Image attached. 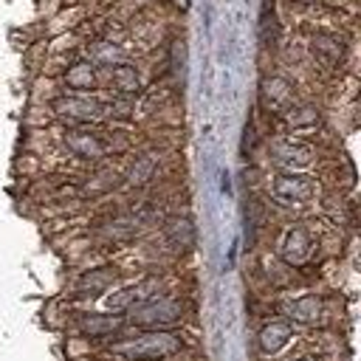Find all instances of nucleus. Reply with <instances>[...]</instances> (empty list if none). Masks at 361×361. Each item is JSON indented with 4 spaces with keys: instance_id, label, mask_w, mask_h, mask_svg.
I'll return each mask as SVG.
<instances>
[{
    "instance_id": "obj_1",
    "label": "nucleus",
    "mask_w": 361,
    "mask_h": 361,
    "mask_svg": "<svg viewBox=\"0 0 361 361\" xmlns=\"http://www.w3.org/2000/svg\"><path fill=\"white\" fill-rule=\"evenodd\" d=\"M180 347H183V341L178 333L147 330V333H135V336H124V338L113 341L110 353L116 358H124V361H158V358L180 353Z\"/></svg>"
},
{
    "instance_id": "obj_2",
    "label": "nucleus",
    "mask_w": 361,
    "mask_h": 361,
    "mask_svg": "<svg viewBox=\"0 0 361 361\" xmlns=\"http://www.w3.org/2000/svg\"><path fill=\"white\" fill-rule=\"evenodd\" d=\"M127 313V322L138 324V327H172L183 319V302L175 299V296H164V293H155L138 305H133Z\"/></svg>"
},
{
    "instance_id": "obj_3",
    "label": "nucleus",
    "mask_w": 361,
    "mask_h": 361,
    "mask_svg": "<svg viewBox=\"0 0 361 361\" xmlns=\"http://www.w3.org/2000/svg\"><path fill=\"white\" fill-rule=\"evenodd\" d=\"M54 110L56 116L68 118V121H99L104 116V104L99 99H90V96H59L54 102Z\"/></svg>"
},
{
    "instance_id": "obj_4",
    "label": "nucleus",
    "mask_w": 361,
    "mask_h": 361,
    "mask_svg": "<svg viewBox=\"0 0 361 361\" xmlns=\"http://www.w3.org/2000/svg\"><path fill=\"white\" fill-rule=\"evenodd\" d=\"M274 195L285 203H302L316 195V183L296 172H279L274 178Z\"/></svg>"
},
{
    "instance_id": "obj_5",
    "label": "nucleus",
    "mask_w": 361,
    "mask_h": 361,
    "mask_svg": "<svg viewBox=\"0 0 361 361\" xmlns=\"http://www.w3.org/2000/svg\"><path fill=\"white\" fill-rule=\"evenodd\" d=\"M271 155L285 169H305L313 164V149L302 141H293V138H276L271 144Z\"/></svg>"
},
{
    "instance_id": "obj_6",
    "label": "nucleus",
    "mask_w": 361,
    "mask_h": 361,
    "mask_svg": "<svg viewBox=\"0 0 361 361\" xmlns=\"http://www.w3.org/2000/svg\"><path fill=\"white\" fill-rule=\"evenodd\" d=\"M313 254V237L305 226H293L285 231V240H282V259L290 262V265H305Z\"/></svg>"
},
{
    "instance_id": "obj_7",
    "label": "nucleus",
    "mask_w": 361,
    "mask_h": 361,
    "mask_svg": "<svg viewBox=\"0 0 361 361\" xmlns=\"http://www.w3.org/2000/svg\"><path fill=\"white\" fill-rule=\"evenodd\" d=\"M290 336H293V324L288 319H268L257 333V344L265 355H274L290 341Z\"/></svg>"
},
{
    "instance_id": "obj_8",
    "label": "nucleus",
    "mask_w": 361,
    "mask_h": 361,
    "mask_svg": "<svg viewBox=\"0 0 361 361\" xmlns=\"http://www.w3.org/2000/svg\"><path fill=\"white\" fill-rule=\"evenodd\" d=\"M65 147L79 155V158H87V161H96L107 152V144L96 135V133H87V130H71L65 135Z\"/></svg>"
},
{
    "instance_id": "obj_9",
    "label": "nucleus",
    "mask_w": 361,
    "mask_h": 361,
    "mask_svg": "<svg viewBox=\"0 0 361 361\" xmlns=\"http://www.w3.org/2000/svg\"><path fill=\"white\" fill-rule=\"evenodd\" d=\"M155 293H158L155 279H144L138 285H130V288H121V290L110 293L107 296V307L110 310H130L133 305H138V302H144V299H149Z\"/></svg>"
},
{
    "instance_id": "obj_10",
    "label": "nucleus",
    "mask_w": 361,
    "mask_h": 361,
    "mask_svg": "<svg viewBox=\"0 0 361 361\" xmlns=\"http://www.w3.org/2000/svg\"><path fill=\"white\" fill-rule=\"evenodd\" d=\"M310 54H313L322 65L336 68V65L344 59V39L336 37V34L322 31V34H316V37L310 39Z\"/></svg>"
},
{
    "instance_id": "obj_11",
    "label": "nucleus",
    "mask_w": 361,
    "mask_h": 361,
    "mask_svg": "<svg viewBox=\"0 0 361 361\" xmlns=\"http://www.w3.org/2000/svg\"><path fill=\"white\" fill-rule=\"evenodd\" d=\"M124 319L113 316V313H82L76 319V330L85 336H110V333H121Z\"/></svg>"
},
{
    "instance_id": "obj_12",
    "label": "nucleus",
    "mask_w": 361,
    "mask_h": 361,
    "mask_svg": "<svg viewBox=\"0 0 361 361\" xmlns=\"http://www.w3.org/2000/svg\"><path fill=\"white\" fill-rule=\"evenodd\" d=\"M322 310H324V305H322V299L319 296H299V299H293V302H288L285 305V316H288V322H299V324H316L319 319H322Z\"/></svg>"
},
{
    "instance_id": "obj_13",
    "label": "nucleus",
    "mask_w": 361,
    "mask_h": 361,
    "mask_svg": "<svg viewBox=\"0 0 361 361\" xmlns=\"http://www.w3.org/2000/svg\"><path fill=\"white\" fill-rule=\"evenodd\" d=\"M166 240H169L178 251L192 248V243H195V226H192V220H189V217H172V220L166 223Z\"/></svg>"
},
{
    "instance_id": "obj_14",
    "label": "nucleus",
    "mask_w": 361,
    "mask_h": 361,
    "mask_svg": "<svg viewBox=\"0 0 361 361\" xmlns=\"http://www.w3.org/2000/svg\"><path fill=\"white\" fill-rule=\"evenodd\" d=\"M113 279H116V271L110 268V265H104V268H93V271H87L82 279H79V293H102L107 285H113Z\"/></svg>"
},
{
    "instance_id": "obj_15",
    "label": "nucleus",
    "mask_w": 361,
    "mask_h": 361,
    "mask_svg": "<svg viewBox=\"0 0 361 361\" xmlns=\"http://www.w3.org/2000/svg\"><path fill=\"white\" fill-rule=\"evenodd\" d=\"M65 85L73 90H90L96 85V68L90 62H73L65 71Z\"/></svg>"
},
{
    "instance_id": "obj_16",
    "label": "nucleus",
    "mask_w": 361,
    "mask_h": 361,
    "mask_svg": "<svg viewBox=\"0 0 361 361\" xmlns=\"http://www.w3.org/2000/svg\"><path fill=\"white\" fill-rule=\"evenodd\" d=\"M262 99H265L268 107H274V110L288 107V102H290V85H288L285 79H279V76H271V79L262 82Z\"/></svg>"
},
{
    "instance_id": "obj_17",
    "label": "nucleus",
    "mask_w": 361,
    "mask_h": 361,
    "mask_svg": "<svg viewBox=\"0 0 361 361\" xmlns=\"http://www.w3.org/2000/svg\"><path fill=\"white\" fill-rule=\"evenodd\" d=\"M110 79H113V87H116L118 93H124V96L135 93V90H138V85H141V79H138V71H135L133 65H127V62H121V65H113V73H110Z\"/></svg>"
},
{
    "instance_id": "obj_18",
    "label": "nucleus",
    "mask_w": 361,
    "mask_h": 361,
    "mask_svg": "<svg viewBox=\"0 0 361 361\" xmlns=\"http://www.w3.org/2000/svg\"><path fill=\"white\" fill-rule=\"evenodd\" d=\"M316 121H319V113H316V107H310V104L293 107V110L288 113V118H285V124H288L290 130H307V127H316Z\"/></svg>"
},
{
    "instance_id": "obj_19",
    "label": "nucleus",
    "mask_w": 361,
    "mask_h": 361,
    "mask_svg": "<svg viewBox=\"0 0 361 361\" xmlns=\"http://www.w3.org/2000/svg\"><path fill=\"white\" fill-rule=\"evenodd\" d=\"M93 56H96V62H104V65H121L124 62L121 51L116 45H110V42H96L93 45Z\"/></svg>"
},
{
    "instance_id": "obj_20",
    "label": "nucleus",
    "mask_w": 361,
    "mask_h": 361,
    "mask_svg": "<svg viewBox=\"0 0 361 361\" xmlns=\"http://www.w3.org/2000/svg\"><path fill=\"white\" fill-rule=\"evenodd\" d=\"M152 172H155V158H152V155H147V158H141V161L133 166L130 180H133V183H144V180H149V178H152Z\"/></svg>"
},
{
    "instance_id": "obj_21",
    "label": "nucleus",
    "mask_w": 361,
    "mask_h": 361,
    "mask_svg": "<svg viewBox=\"0 0 361 361\" xmlns=\"http://www.w3.org/2000/svg\"><path fill=\"white\" fill-rule=\"evenodd\" d=\"M293 3H302V6H310L313 0H293Z\"/></svg>"
},
{
    "instance_id": "obj_22",
    "label": "nucleus",
    "mask_w": 361,
    "mask_h": 361,
    "mask_svg": "<svg viewBox=\"0 0 361 361\" xmlns=\"http://www.w3.org/2000/svg\"><path fill=\"white\" fill-rule=\"evenodd\" d=\"M302 361H305V358H302Z\"/></svg>"
}]
</instances>
